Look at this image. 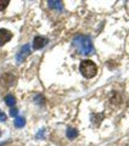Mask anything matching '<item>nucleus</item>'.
Returning <instances> with one entry per match:
<instances>
[{
  "instance_id": "obj_5",
  "label": "nucleus",
  "mask_w": 129,
  "mask_h": 146,
  "mask_svg": "<svg viewBox=\"0 0 129 146\" xmlns=\"http://www.w3.org/2000/svg\"><path fill=\"white\" fill-rule=\"evenodd\" d=\"M16 78L15 76H12L11 73H6V74H3L1 78H0V83H1L4 86H9V85H12L15 84Z\"/></svg>"
},
{
  "instance_id": "obj_3",
  "label": "nucleus",
  "mask_w": 129,
  "mask_h": 146,
  "mask_svg": "<svg viewBox=\"0 0 129 146\" xmlns=\"http://www.w3.org/2000/svg\"><path fill=\"white\" fill-rule=\"evenodd\" d=\"M31 52H32V50H31V45L29 44H26V45H23L21 49H20V51H18V54H17V56H16V61L18 62V63H22L27 57L31 55Z\"/></svg>"
},
{
  "instance_id": "obj_14",
  "label": "nucleus",
  "mask_w": 129,
  "mask_h": 146,
  "mask_svg": "<svg viewBox=\"0 0 129 146\" xmlns=\"http://www.w3.org/2000/svg\"><path fill=\"white\" fill-rule=\"evenodd\" d=\"M0 146H3V145H0Z\"/></svg>"
},
{
  "instance_id": "obj_15",
  "label": "nucleus",
  "mask_w": 129,
  "mask_h": 146,
  "mask_svg": "<svg viewBox=\"0 0 129 146\" xmlns=\"http://www.w3.org/2000/svg\"><path fill=\"white\" fill-rule=\"evenodd\" d=\"M0 134H1V133H0Z\"/></svg>"
},
{
  "instance_id": "obj_2",
  "label": "nucleus",
  "mask_w": 129,
  "mask_h": 146,
  "mask_svg": "<svg viewBox=\"0 0 129 146\" xmlns=\"http://www.w3.org/2000/svg\"><path fill=\"white\" fill-rule=\"evenodd\" d=\"M79 71L84 78L90 79V78H93V77H95L96 73H98V66L91 60H84L80 62Z\"/></svg>"
},
{
  "instance_id": "obj_13",
  "label": "nucleus",
  "mask_w": 129,
  "mask_h": 146,
  "mask_svg": "<svg viewBox=\"0 0 129 146\" xmlns=\"http://www.w3.org/2000/svg\"><path fill=\"white\" fill-rule=\"evenodd\" d=\"M0 121H1V122L6 121V115L4 112H1V111H0Z\"/></svg>"
},
{
  "instance_id": "obj_4",
  "label": "nucleus",
  "mask_w": 129,
  "mask_h": 146,
  "mask_svg": "<svg viewBox=\"0 0 129 146\" xmlns=\"http://www.w3.org/2000/svg\"><path fill=\"white\" fill-rule=\"evenodd\" d=\"M11 39H12V33L10 31H7L5 28L0 29V46L5 45L7 42H10Z\"/></svg>"
},
{
  "instance_id": "obj_11",
  "label": "nucleus",
  "mask_w": 129,
  "mask_h": 146,
  "mask_svg": "<svg viewBox=\"0 0 129 146\" xmlns=\"http://www.w3.org/2000/svg\"><path fill=\"white\" fill-rule=\"evenodd\" d=\"M10 4V0H0V11H4Z\"/></svg>"
},
{
  "instance_id": "obj_8",
  "label": "nucleus",
  "mask_w": 129,
  "mask_h": 146,
  "mask_svg": "<svg viewBox=\"0 0 129 146\" xmlns=\"http://www.w3.org/2000/svg\"><path fill=\"white\" fill-rule=\"evenodd\" d=\"M67 138L68 139H71V140H73L74 138H77L78 136V131H77V129H74V128H72V127H68L67 128Z\"/></svg>"
},
{
  "instance_id": "obj_10",
  "label": "nucleus",
  "mask_w": 129,
  "mask_h": 146,
  "mask_svg": "<svg viewBox=\"0 0 129 146\" xmlns=\"http://www.w3.org/2000/svg\"><path fill=\"white\" fill-rule=\"evenodd\" d=\"M26 125V118L25 117H16L15 119V127L16 128H22Z\"/></svg>"
},
{
  "instance_id": "obj_7",
  "label": "nucleus",
  "mask_w": 129,
  "mask_h": 146,
  "mask_svg": "<svg viewBox=\"0 0 129 146\" xmlns=\"http://www.w3.org/2000/svg\"><path fill=\"white\" fill-rule=\"evenodd\" d=\"M48 5L50 9L56 11H62L63 10V4L61 0H48Z\"/></svg>"
},
{
  "instance_id": "obj_9",
  "label": "nucleus",
  "mask_w": 129,
  "mask_h": 146,
  "mask_svg": "<svg viewBox=\"0 0 129 146\" xmlns=\"http://www.w3.org/2000/svg\"><path fill=\"white\" fill-rule=\"evenodd\" d=\"M5 102H6L7 106L13 107L16 105V98L13 96V95H6L5 96Z\"/></svg>"
},
{
  "instance_id": "obj_12",
  "label": "nucleus",
  "mask_w": 129,
  "mask_h": 146,
  "mask_svg": "<svg viewBox=\"0 0 129 146\" xmlns=\"http://www.w3.org/2000/svg\"><path fill=\"white\" fill-rule=\"evenodd\" d=\"M10 115H11L12 117H16V116L18 115V110H17L16 107H11V110H10Z\"/></svg>"
},
{
  "instance_id": "obj_1",
  "label": "nucleus",
  "mask_w": 129,
  "mask_h": 146,
  "mask_svg": "<svg viewBox=\"0 0 129 146\" xmlns=\"http://www.w3.org/2000/svg\"><path fill=\"white\" fill-rule=\"evenodd\" d=\"M73 45L77 49V51L82 55H91L94 52V45L91 43V39L86 35H77L73 39Z\"/></svg>"
},
{
  "instance_id": "obj_6",
  "label": "nucleus",
  "mask_w": 129,
  "mask_h": 146,
  "mask_svg": "<svg viewBox=\"0 0 129 146\" xmlns=\"http://www.w3.org/2000/svg\"><path fill=\"white\" fill-rule=\"evenodd\" d=\"M49 40L47 38H44V36H35L34 40H33V48L34 50H40L43 49L45 45L48 44Z\"/></svg>"
}]
</instances>
